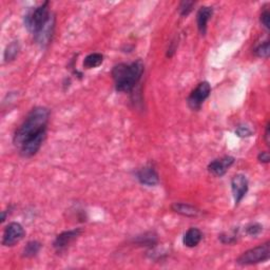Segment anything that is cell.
Segmentation results:
<instances>
[{"instance_id": "obj_22", "label": "cell", "mask_w": 270, "mask_h": 270, "mask_svg": "<svg viewBox=\"0 0 270 270\" xmlns=\"http://www.w3.org/2000/svg\"><path fill=\"white\" fill-rule=\"evenodd\" d=\"M223 244H233L238 241V230H233L231 233H223L219 237Z\"/></svg>"}, {"instance_id": "obj_23", "label": "cell", "mask_w": 270, "mask_h": 270, "mask_svg": "<svg viewBox=\"0 0 270 270\" xmlns=\"http://www.w3.org/2000/svg\"><path fill=\"white\" fill-rule=\"evenodd\" d=\"M236 134L239 136V137H250L252 136L253 134V131L251 130V128L248 127V126H246V125H240L238 128H237V130H236Z\"/></svg>"}, {"instance_id": "obj_12", "label": "cell", "mask_w": 270, "mask_h": 270, "mask_svg": "<svg viewBox=\"0 0 270 270\" xmlns=\"http://www.w3.org/2000/svg\"><path fill=\"white\" fill-rule=\"evenodd\" d=\"M213 14V9L211 7H201L197 11L196 14V25L198 32L201 33V35H206L207 32V26H208V21L210 20L211 16Z\"/></svg>"}, {"instance_id": "obj_24", "label": "cell", "mask_w": 270, "mask_h": 270, "mask_svg": "<svg viewBox=\"0 0 270 270\" xmlns=\"http://www.w3.org/2000/svg\"><path fill=\"white\" fill-rule=\"evenodd\" d=\"M260 21H261V25L267 30H270V12L267 8H264V10L262 11V13L260 15Z\"/></svg>"}, {"instance_id": "obj_18", "label": "cell", "mask_w": 270, "mask_h": 270, "mask_svg": "<svg viewBox=\"0 0 270 270\" xmlns=\"http://www.w3.org/2000/svg\"><path fill=\"white\" fill-rule=\"evenodd\" d=\"M253 53L256 57L259 58H264V60H267L270 54V45H269V40H265L263 42L257 43L254 49Z\"/></svg>"}, {"instance_id": "obj_3", "label": "cell", "mask_w": 270, "mask_h": 270, "mask_svg": "<svg viewBox=\"0 0 270 270\" xmlns=\"http://www.w3.org/2000/svg\"><path fill=\"white\" fill-rule=\"evenodd\" d=\"M54 14L50 11V3L44 2L43 4L29 8L25 16H23V25L29 33L33 36L36 35L48 22Z\"/></svg>"}, {"instance_id": "obj_6", "label": "cell", "mask_w": 270, "mask_h": 270, "mask_svg": "<svg viewBox=\"0 0 270 270\" xmlns=\"http://www.w3.org/2000/svg\"><path fill=\"white\" fill-rule=\"evenodd\" d=\"M83 233V229L81 228H75L72 230H67L58 234L53 242V248L57 253L65 252L70 245L74 243Z\"/></svg>"}, {"instance_id": "obj_10", "label": "cell", "mask_w": 270, "mask_h": 270, "mask_svg": "<svg viewBox=\"0 0 270 270\" xmlns=\"http://www.w3.org/2000/svg\"><path fill=\"white\" fill-rule=\"evenodd\" d=\"M234 161H236L234 157L226 155V156H223L221 158H217V159H213L212 161H210L207 168H208V171L212 175H214V177L222 178L227 173V171L233 165Z\"/></svg>"}, {"instance_id": "obj_27", "label": "cell", "mask_w": 270, "mask_h": 270, "mask_svg": "<svg viewBox=\"0 0 270 270\" xmlns=\"http://www.w3.org/2000/svg\"><path fill=\"white\" fill-rule=\"evenodd\" d=\"M264 138H265L266 144L269 146V143H270V124L269 123H267V125H266V130H265Z\"/></svg>"}, {"instance_id": "obj_13", "label": "cell", "mask_w": 270, "mask_h": 270, "mask_svg": "<svg viewBox=\"0 0 270 270\" xmlns=\"http://www.w3.org/2000/svg\"><path fill=\"white\" fill-rule=\"evenodd\" d=\"M203 239V233L196 227H191L188 229L184 237H183V244L188 248H194L201 243Z\"/></svg>"}, {"instance_id": "obj_4", "label": "cell", "mask_w": 270, "mask_h": 270, "mask_svg": "<svg viewBox=\"0 0 270 270\" xmlns=\"http://www.w3.org/2000/svg\"><path fill=\"white\" fill-rule=\"evenodd\" d=\"M270 257V243L266 242L256 247H253L247 251L243 252L238 259L237 264L241 266L255 265L267 262Z\"/></svg>"}, {"instance_id": "obj_26", "label": "cell", "mask_w": 270, "mask_h": 270, "mask_svg": "<svg viewBox=\"0 0 270 270\" xmlns=\"http://www.w3.org/2000/svg\"><path fill=\"white\" fill-rule=\"evenodd\" d=\"M175 50H177V42L172 41V42L170 43V46H169L168 51H167V57H169V58L172 57L173 54L175 53Z\"/></svg>"}, {"instance_id": "obj_16", "label": "cell", "mask_w": 270, "mask_h": 270, "mask_svg": "<svg viewBox=\"0 0 270 270\" xmlns=\"http://www.w3.org/2000/svg\"><path fill=\"white\" fill-rule=\"evenodd\" d=\"M103 63V55L100 53H91L84 60V68L85 69H94L97 68Z\"/></svg>"}, {"instance_id": "obj_14", "label": "cell", "mask_w": 270, "mask_h": 270, "mask_svg": "<svg viewBox=\"0 0 270 270\" xmlns=\"http://www.w3.org/2000/svg\"><path fill=\"white\" fill-rule=\"evenodd\" d=\"M171 209L173 212L187 218H195L202 213L198 208L187 203H173Z\"/></svg>"}, {"instance_id": "obj_8", "label": "cell", "mask_w": 270, "mask_h": 270, "mask_svg": "<svg viewBox=\"0 0 270 270\" xmlns=\"http://www.w3.org/2000/svg\"><path fill=\"white\" fill-rule=\"evenodd\" d=\"M249 183L244 174H236L231 179V191L234 199V205L239 206L243 198L247 194Z\"/></svg>"}, {"instance_id": "obj_19", "label": "cell", "mask_w": 270, "mask_h": 270, "mask_svg": "<svg viewBox=\"0 0 270 270\" xmlns=\"http://www.w3.org/2000/svg\"><path fill=\"white\" fill-rule=\"evenodd\" d=\"M134 242H136L137 244L142 245V246H148V247H152V246L156 244L157 239H156V236H154L153 233L150 232V233H145L140 237H137L136 240H134Z\"/></svg>"}, {"instance_id": "obj_15", "label": "cell", "mask_w": 270, "mask_h": 270, "mask_svg": "<svg viewBox=\"0 0 270 270\" xmlns=\"http://www.w3.org/2000/svg\"><path fill=\"white\" fill-rule=\"evenodd\" d=\"M41 249V244L38 241H30L22 250V256L26 259H33L36 256Z\"/></svg>"}, {"instance_id": "obj_17", "label": "cell", "mask_w": 270, "mask_h": 270, "mask_svg": "<svg viewBox=\"0 0 270 270\" xmlns=\"http://www.w3.org/2000/svg\"><path fill=\"white\" fill-rule=\"evenodd\" d=\"M20 51V44H19V41H13L11 42L7 48H6V51H5V54H4V60H5V63H11L13 62L15 58L17 57L18 53Z\"/></svg>"}, {"instance_id": "obj_9", "label": "cell", "mask_w": 270, "mask_h": 270, "mask_svg": "<svg viewBox=\"0 0 270 270\" xmlns=\"http://www.w3.org/2000/svg\"><path fill=\"white\" fill-rule=\"evenodd\" d=\"M134 174L136 180L144 186L154 187L159 183L158 173L155 170L154 166H152L151 164H148V165L140 169H137Z\"/></svg>"}, {"instance_id": "obj_2", "label": "cell", "mask_w": 270, "mask_h": 270, "mask_svg": "<svg viewBox=\"0 0 270 270\" xmlns=\"http://www.w3.org/2000/svg\"><path fill=\"white\" fill-rule=\"evenodd\" d=\"M144 71L145 66L140 60L115 65L111 71L115 90L121 93L131 92L142 79Z\"/></svg>"}, {"instance_id": "obj_11", "label": "cell", "mask_w": 270, "mask_h": 270, "mask_svg": "<svg viewBox=\"0 0 270 270\" xmlns=\"http://www.w3.org/2000/svg\"><path fill=\"white\" fill-rule=\"evenodd\" d=\"M55 15L52 16V18L46 22V25L36 34L34 35V40L36 42L40 48L44 49L46 48L50 44V42L52 41L53 38V35H54V31H55Z\"/></svg>"}, {"instance_id": "obj_25", "label": "cell", "mask_w": 270, "mask_h": 270, "mask_svg": "<svg viewBox=\"0 0 270 270\" xmlns=\"http://www.w3.org/2000/svg\"><path fill=\"white\" fill-rule=\"evenodd\" d=\"M257 160H259L261 164H268L270 161V155L269 152L267 151H262L257 155Z\"/></svg>"}, {"instance_id": "obj_21", "label": "cell", "mask_w": 270, "mask_h": 270, "mask_svg": "<svg viewBox=\"0 0 270 270\" xmlns=\"http://www.w3.org/2000/svg\"><path fill=\"white\" fill-rule=\"evenodd\" d=\"M245 231L248 234V236L256 237L263 231V225H261L260 223H251V224L246 226Z\"/></svg>"}, {"instance_id": "obj_1", "label": "cell", "mask_w": 270, "mask_h": 270, "mask_svg": "<svg viewBox=\"0 0 270 270\" xmlns=\"http://www.w3.org/2000/svg\"><path fill=\"white\" fill-rule=\"evenodd\" d=\"M50 115L51 111L48 108L35 107L16 129L13 144L20 156L30 158L37 154L46 137Z\"/></svg>"}, {"instance_id": "obj_5", "label": "cell", "mask_w": 270, "mask_h": 270, "mask_svg": "<svg viewBox=\"0 0 270 270\" xmlns=\"http://www.w3.org/2000/svg\"><path fill=\"white\" fill-rule=\"evenodd\" d=\"M211 93V86L208 81H202L190 93L187 98V104L192 111L201 110L203 103L209 97Z\"/></svg>"}, {"instance_id": "obj_20", "label": "cell", "mask_w": 270, "mask_h": 270, "mask_svg": "<svg viewBox=\"0 0 270 270\" xmlns=\"http://www.w3.org/2000/svg\"><path fill=\"white\" fill-rule=\"evenodd\" d=\"M195 4H196L195 2H190V0H183L179 6L180 15L183 17H187L192 12Z\"/></svg>"}, {"instance_id": "obj_7", "label": "cell", "mask_w": 270, "mask_h": 270, "mask_svg": "<svg viewBox=\"0 0 270 270\" xmlns=\"http://www.w3.org/2000/svg\"><path fill=\"white\" fill-rule=\"evenodd\" d=\"M26 236V231L23 227L16 222H12L8 224L4 230L3 236V245L6 247H12V246L19 243Z\"/></svg>"}]
</instances>
